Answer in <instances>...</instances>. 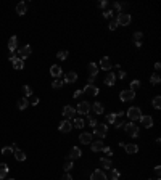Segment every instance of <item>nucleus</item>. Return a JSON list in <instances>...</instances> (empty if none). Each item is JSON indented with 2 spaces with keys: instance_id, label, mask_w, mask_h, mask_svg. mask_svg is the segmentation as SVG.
<instances>
[{
  "instance_id": "nucleus-1",
  "label": "nucleus",
  "mask_w": 161,
  "mask_h": 180,
  "mask_svg": "<svg viewBox=\"0 0 161 180\" xmlns=\"http://www.w3.org/2000/svg\"><path fill=\"white\" fill-rule=\"evenodd\" d=\"M131 15L129 13H124V11H121V13H118V18H116V23H118V26H129L131 24Z\"/></svg>"
},
{
  "instance_id": "nucleus-2",
  "label": "nucleus",
  "mask_w": 161,
  "mask_h": 180,
  "mask_svg": "<svg viewBox=\"0 0 161 180\" xmlns=\"http://www.w3.org/2000/svg\"><path fill=\"white\" fill-rule=\"evenodd\" d=\"M122 127L126 129V134H129L132 138H137V137H139V127H137L134 122H127V124H124Z\"/></svg>"
},
{
  "instance_id": "nucleus-3",
  "label": "nucleus",
  "mask_w": 161,
  "mask_h": 180,
  "mask_svg": "<svg viewBox=\"0 0 161 180\" xmlns=\"http://www.w3.org/2000/svg\"><path fill=\"white\" fill-rule=\"evenodd\" d=\"M108 134V127L107 124H97L94 127V135H97L98 138H105Z\"/></svg>"
},
{
  "instance_id": "nucleus-4",
  "label": "nucleus",
  "mask_w": 161,
  "mask_h": 180,
  "mask_svg": "<svg viewBox=\"0 0 161 180\" xmlns=\"http://www.w3.org/2000/svg\"><path fill=\"white\" fill-rule=\"evenodd\" d=\"M127 116H129V119H132V121H140V117H142V111H140V108L132 106V108L127 110Z\"/></svg>"
},
{
  "instance_id": "nucleus-5",
  "label": "nucleus",
  "mask_w": 161,
  "mask_h": 180,
  "mask_svg": "<svg viewBox=\"0 0 161 180\" xmlns=\"http://www.w3.org/2000/svg\"><path fill=\"white\" fill-rule=\"evenodd\" d=\"M119 98H121V101H132L135 98V92L132 90H121V93H119Z\"/></svg>"
},
{
  "instance_id": "nucleus-6",
  "label": "nucleus",
  "mask_w": 161,
  "mask_h": 180,
  "mask_svg": "<svg viewBox=\"0 0 161 180\" xmlns=\"http://www.w3.org/2000/svg\"><path fill=\"white\" fill-rule=\"evenodd\" d=\"M76 111L79 114H89L90 113V103H87V101H81V103L77 105Z\"/></svg>"
},
{
  "instance_id": "nucleus-7",
  "label": "nucleus",
  "mask_w": 161,
  "mask_h": 180,
  "mask_svg": "<svg viewBox=\"0 0 161 180\" xmlns=\"http://www.w3.org/2000/svg\"><path fill=\"white\" fill-rule=\"evenodd\" d=\"M58 129H60V132H63V134H69L71 132V129H73V124H71L69 121H61L60 122V125H58Z\"/></svg>"
},
{
  "instance_id": "nucleus-8",
  "label": "nucleus",
  "mask_w": 161,
  "mask_h": 180,
  "mask_svg": "<svg viewBox=\"0 0 161 180\" xmlns=\"http://www.w3.org/2000/svg\"><path fill=\"white\" fill-rule=\"evenodd\" d=\"M18 58L19 60H23V61H24L26 58H27V56H29L31 55V47L29 45H24V47H21V48H19L18 50Z\"/></svg>"
},
{
  "instance_id": "nucleus-9",
  "label": "nucleus",
  "mask_w": 161,
  "mask_h": 180,
  "mask_svg": "<svg viewBox=\"0 0 161 180\" xmlns=\"http://www.w3.org/2000/svg\"><path fill=\"white\" fill-rule=\"evenodd\" d=\"M74 114H76V110H74L73 106H64V108H63V116L66 117V121L73 119Z\"/></svg>"
},
{
  "instance_id": "nucleus-10",
  "label": "nucleus",
  "mask_w": 161,
  "mask_h": 180,
  "mask_svg": "<svg viewBox=\"0 0 161 180\" xmlns=\"http://www.w3.org/2000/svg\"><path fill=\"white\" fill-rule=\"evenodd\" d=\"M100 68L103 71H109L113 68V63H111V60L108 58V56H103V58L100 60Z\"/></svg>"
},
{
  "instance_id": "nucleus-11",
  "label": "nucleus",
  "mask_w": 161,
  "mask_h": 180,
  "mask_svg": "<svg viewBox=\"0 0 161 180\" xmlns=\"http://www.w3.org/2000/svg\"><path fill=\"white\" fill-rule=\"evenodd\" d=\"M81 154H82L81 148L74 147V148H71L69 154H68V159H69V161H73V159H79V158H81Z\"/></svg>"
},
{
  "instance_id": "nucleus-12",
  "label": "nucleus",
  "mask_w": 161,
  "mask_h": 180,
  "mask_svg": "<svg viewBox=\"0 0 161 180\" xmlns=\"http://www.w3.org/2000/svg\"><path fill=\"white\" fill-rule=\"evenodd\" d=\"M82 92L87 93V95H92V97H97V95H98V89L95 85H90V84H87V85L82 89Z\"/></svg>"
},
{
  "instance_id": "nucleus-13",
  "label": "nucleus",
  "mask_w": 161,
  "mask_h": 180,
  "mask_svg": "<svg viewBox=\"0 0 161 180\" xmlns=\"http://www.w3.org/2000/svg\"><path fill=\"white\" fill-rule=\"evenodd\" d=\"M79 142L82 145H89L92 143V134H89V132H82L79 135Z\"/></svg>"
},
{
  "instance_id": "nucleus-14",
  "label": "nucleus",
  "mask_w": 161,
  "mask_h": 180,
  "mask_svg": "<svg viewBox=\"0 0 161 180\" xmlns=\"http://www.w3.org/2000/svg\"><path fill=\"white\" fill-rule=\"evenodd\" d=\"M140 124H142L145 129H152V125H153L152 116H142V117H140Z\"/></svg>"
},
{
  "instance_id": "nucleus-15",
  "label": "nucleus",
  "mask_w": 161,
  "mask_h": 180,
  "mask_svg": "<svg viewBox=\"0 0 161 180\" xmlns=\"http://www.w3.org/2000/svg\"><path fill=\"white\" fill-rule=\"evenodd\" d=\"M87 71H89V74H90V77H97V74H98L97 63H89L87 64Z\"/></svg>"
},
{
  "instance_id": "nucleus-16",
  "label": "nucleus",
  "mask_w": 161,
  "mask_h": 180,
  "mask_svg": "<svg viewBox=\"0 0 161 180\" xmlns=\"http://www.w3.org/2000/svg\"><path fill=\"white\" fill-rule=\"evenodd\" d=\"M18 48V37L16 36H11L8 40V50L10 52H15V50Z\"/></svg>"
},
{
  "instance_id": "nucleus-17",
  "label": "nucleus",
  "mask_w": 161,
  "mask_h": 180,
  "mask_svg": "<svg viewBox=\"0 0 161 180\" xmlns=\"http://www.w3.org/2000/svg\"><path fill=\"white\" fill-rule=\"evenodd\" d=\"M77 80V74L74 73V71H69V73L64 76V84H73Z\"/></svg>"
},
{
  "instance_id": "nucleus-18",
  "label": "nucleus",
  "mask_w": 161,
  "mask_h": 180,
  "mask_svg": "<svg viewBox=\"0 0 161 180\" xmlns=\"http://www.w3.org/2000/svg\"><path fill=\"white\" fill-rule=\"evenodd\" d=\"M90 180H107V175H105V172H102L100 169H98V171H94V172H92Z\"/></svg>"
},
{
  "instance_id": "nucleus-19",
  "label": "nucleus",
  "mask_w": 161,
  "mask_h": 180,
  "mask_svg": "<svg viewBox=\"0 0 161 180\" xmlns=\"http://www.w3.org/2000/svg\"><path fill=\"white\" fill-rule=\"evenodd\" d=\"M50 74H52V77H61L63 76V71H61V68L58 66V64H53V66L50 68Z\"/></svg>"
},
{
  "instance_id": "nucleus-20",
  "label": "nucleus",
  "mask_w": 161,
  "mask_h": 180,
  "mask_svg": "<svg viewBox=\"0 0 161 180\" xmlns=\"http://www.w3.org/2000/svg\"><path fill=\"white\" fill-rule=\"evenodd\" d=\"M105 84H107V85H114L116 84V74L114 73H108L107 76H105Z\"/></svg>"
},
{
  "instance_id": "nucleus-21",
  "label": "nucleus",
  "mask_w": 161,
  "mask_h": 180,
  "mask_svg": "<svg viewBox=\"0 0 161 180\" xmlns=\"http://www.w3.org/2000/svg\"><path fill=\"white\" fill-rule=\"evenodd\" d=\"M90 110H94V113H95V114H103L105 108H103V105H102L100 101H95V103L90 106Z\"/></svg>"
},
{
  "instance_id": "nucleus-22",
  "label": "nucleus",
  "mask_w": 161,
  "mask_h": 180,
  "mask_svg": "<svg viewBox=\"0 0 161 180\" xmlns=\"http://www.w3.org/2000/svg\"><path fill=\"white\" fill-rule=\"evenodd\" d=\"M124 150H126V153H129V154H135V153L139 151V147H137L135 143H129V145H124Z\"/></svg>"
},
{
  "instance_id": "nucleus-23",
  "label": "nucleus",
  "mask_w": 161,
  "mask_h": 180,
  "mask_svg": "<svg viewBox=\"0 0 161 180\" xmlns=\"http://www.w3.org/2000/svg\"><path fill=\"white\" fill-rule=\"evenodd\" d=\"M26 10H27V6H26V3L24 2H19L18 5H16V13H18L19 16H23L26 13Z\"/></svg>"
},
{
  "instance_id": "nucleus-24",
  "label": "nucleus",
  "mask_w": 161,
  "mask_h": 180,
  "mask_svg": "<svg viewBox=\"0 0 161 180\" xmlns=\"http://www.w3.org/2000/svg\"><path fill=\"white\" fill-rule=\"evenodd\" d=\"M90 147H92V151H102V150H103V147H105V145H103V142H100V140H98V142H92V143H90Z\"/></svg>"
},
{
  "instance_id": "nucleus-25",
  "label": "nucleus",
  "mask_w": 161,
  "mask_h": 180,
  "mask_svg": "<svg viewBox=\"0 0 161 180\" xmlns=\"http://www.w3.org/2000/svg\"><path fill=\"white\" fill-rule=\"evenodd\" d=\"M6 175H8V166H6L5 162H2V164H0V180H3Z\"/></svg>"
},
{
  "instance_id": "nucleus-26",
  "label": "nucleus",
  "mask_w": 161,
  "mask_h": 180,
  "mask_svg": "<svg viewBox=\"0 0 161 180\" xmlns=\"http://www.w3.org/2000/svg\"><path fill=\"white\" fill-rule=\"evenodd\" d=\"M29 106V100L27 98H19L18 100V110H26Z\"/></svg>"
},
{
  "instance_id": "nucleus-27",
  "label": "nucleus",
  "mask_w": 161,
  "mask_h": 180,
  "mask_svg": "<svg viewBox=\"0 0 161 180\" xmlns=\"http://www.w3.org/2000/svg\"><path fill=\"white\" fill-rule=\"evenodd\" d=\"M100 166L103 169H111V161L108 158H100Z\"/></svg>"
},
{
  "instance_id": "nucleus-28",
  "label": "nucleus",
  "mask_w": 161,
  "mask_h": 180,
  "mask_svg": "<svg viewBox=\"0 0 161 180\" xmlns=\"http://www.w3.org/2000/svg\"><path fill=\"white\" fill-rule=\"evenodd\" d=\"M11 63H13V68H15V69H23V68H24V63H23V60H19V58H15Z\"/></svg>"
},
{
  "instance_id": "nucleus-29",
  "label": "nucleus",
  "mask_w": 161,
  "mask_h": 180,
  "mask_svg": "<svg viewBox=\"0 0 161 180\" xmlns=\"http://www.w3.org/2000/svg\"><path fill=\"white\" fill-rule=\"evenodd\" d=\"M160 80H161V77H160V74H158V73L152 74V77H150V82H152V85H158Z\"/></svg>"
},
{
  "instance_id": "nucleus-30",
  "label": "nucleus",
  "mask_w": 161,
  "mask_h": 180,
  "mask_svg": "<svg viewBox=\"0 0 161 180\" xmlns=\"http://www.w3.org/2000/svg\"><path fill=\"white\" fill-rule=\"evenodd\" d=\"M15 158H16V161H24V159H26V154H24L21 150H16V151H15Z\"/></svg>"
},
{
  "instance_id": "nucleus-31",
  "label": "nucleus",
  "mask_w": 161,
  "mask_h": 180,
  "mask_svg": "<svg viewBox=\"0 0 161 180\" xmlns=\"http://www.w3.org/2000/svg\"><path fill=\"white\" fill-rule=\"evenodd\" d=\"M63 85H64V80H61V79H55L53 82H52V87H53V89H61Z\"/></svg>"
},
{
  "instance_id": "nucleus-32",
  "label": "nucleus",
  "mask_w": 161,
  "mask_h": 180,
  "mask_svg": "<svg viewBox=\"0 0 161 180\" xmlns=\"http://www.w3.org/2000/svg\"><path fill=\"white\" fill-rule=\"evenodd\" d=\"M124 6H127V5H126V3H119V2L113 3V8L116 10V13H121V10L124 8Z\"/></svg>"
},
{
  "instance_id": "nucleus-33",
  "label": "nucleus",
  "mask_w": 161,
  "mask_h": 180,
  "mask_svg": "<svg viewBox=\"0 0 161 180\" xmlns=\"http://www.w3.org/2000/svg\"><path fill=\"white\" fill-rule=\"evenodd\" d=\"M139 89H140V80H132V82H131V89H129V90L135 92V90H139Z\"/></svg>"
},
{
  "instance_id": "nucleus-34",
  "label": "nucleus",
  "mask_w": 161,
  "mask_h": 180,
  "mask_svg": "<svg viewBox=\"0 0 161 180\" xmlns=\"http://www.w3.org/2000/svg\"><path fill=\"white\" fill-rule=\"evenodd\" d=\"M57 58L61 60V61L66 60V58H68V52H66V50H61V52H58V53H57Z\"/></svg>"
},
{
  "instance_id": "nucleus-35",
  "label": "nucleus",
  "mask_w": 161,
  "mask_h": 180,
  "mask_svg": "<svg viewBox=\"0 0 161 180\" xmlns=\"http://www.w3.org/2000/svg\"><path fill=\"white\" fill-rule=\"evenodd\" d=\"M63 169H64V172H69L71 169H73V161H69V159H66V162H64Z\"/></svg>"
},
{
  "instance_id": "nucleus-36",
  "label": "nucleus",
  "mask_w": 161,
  "mask_h": 180,
  "mask_svg": "<svg viewBox=\"0 0 161 180\" xmlns=\"http://www.w3.org/2000/svg\"><path fill=\"white\" fill-rule=\"evenodd\" d=\"M153 108H156V110H160V108H161V97H155V98H153Z\"/></svg>"
},
{
  "instance_id": "nucleus-37",
  "label": "nucleus",
  "mask_w": 161,
  "mask_h": 180,
  "mask_svg": "<svg viewBox=\"0 0 161 180\" xmlns=\"http://www.w3.org/2000/svg\"><path fill=\"white\" fill-rule=\"evenodd\" d=\"M74 127H76V129H82V127H84V121H82L81 117L74 119Z\"/></svg>"
},
{
  "instance_id": "nucleus-38",
  "label": "nucleus",
  "mask_w": 161,
  "mask_h": 180,
  "mask_svg": "<svg viewBox=\"0 0 161 180\" xmlns=\"http://www.w3.org/2000/svg\"><path fill=\"white\" fill-rule=\"evenodd\" d=\"M23 93H24L26 97H31V95H32V89H31L29 85H23Z\"/></svg>"
},
{
  "instance_id": "nucleus-39",
  "label": "nucleus",
  "mask_w": 161,
  "mask_h": 180,
  "mask_svg": "<svg viewBox=\"0 0 161 180\" xmlns=\"http://www.w3.org/2000/svg\"><path fill=\"white\" fill-rule=\"evenodd\" d=\"M116 119H118V117H116V114H113V113L107 116V122H108V124H114Z\"/></svg>"
},
{
  "instance_id": "nucleus-40",
  "label": "nucleus",
  "mask_w": 161,
  "mask_h": 180,
  "mask_svg": "<svg viewBox=\"0 0 161 180\" xmlns=\"http://www.w3.org/2000/svg\"><path fill=\"white\" fill-rule=\"evenodd\" d=\"M2 154H3V156H10V154H13L11 147H5V148H2Z\"/></svg>"
},
{
  "instance_id": "nucleus-41",
  "label": "nucleus",
  "mask_w": 161,
  "mask_h": 180,
  "mask_svg": "<svg viewBox=\"0 0 161 180\" xmlns=\"http://www.w3.org/2000/svg\"><path fill=\"white\" fill-rule=\"evenodd\" d=\"M142 37H143V34L140 32V31L134 32V42H142Z\"/></svg>"
},
{
  "instance_id": "nucleus-42",
  "label": "nucleus",
  "mask_w": 161,
  "mask_h": 180,
  "mask_svg": "<svg viewBox=\"0 0 161 180\" xmlns=\"http://www.w3.org/2000/svg\"><path fill=\"white\" fill-rule=\"evenodd\" d=\"M109 179H111V180H118V179H119V171L113 169V171H111V174H109Z\"/></svg>"
},
{
  "instance_id": "nucleus-43",
  "label": "nucleus",
  "mask_w": 161,
  "mask_h": 180,
  "mask_svg": "<svg viewBox=\"0 0 161 180\" xmlns=\"http://www.w3.org/2000/svg\"><path fill=\"white\" fill-rule=\"evenodd\" d=\"M102 151H103L105 154L108 156V158H111V156H113V150H111L109 147H103V150H102Z\"/></svg>"
},
{
  "instance_id": "nucleus-44",
  "label": "nucleus",
  "mask_w": 161,
  "mask_h": 180,
  "mask_svg": "<svg viewBox=\"0 0 161 180\" xmlns=\"http://www.w3.org/2000/svg\"><path fill=\"white\" fill-rule=\"evenodd\" d=\"M109 31H114L116 28H118V23H116V19H111V21H109Z\"/></svg>"
},
{
  "instance_id": "nucleus-45",
  "label": "nucleus",
  "mask_w": 161,
  "mask_h": 180,
  "mask_svg": "<svg viewBox=\"0 0 161 180\" xmlns=\"http://www.w3.org/2000/svg\"><path fill=\"white\" fill-rule=\"evenodd\" d=\"M113 125H114L116 129H119V127H122V125H124V122H122V119H116V122Z\"/></svg>"
},
{
  "instance_id": "nucleus-46",
  "label": "nucleus",
  "mask_w": 161,
  "mask_h": 180,
  "mask_svg": "<svg viewBox=\"0 0 161 180\" xmlns=\"http://www.w3.org/2000/svg\"><path fill=\"white\" fill-rule=\"evenodd\" d=\"M89 124H90V127H95L98 122H97V119H95V117H89Z\"/></svg>"
},
{
  "instance_id": "nucleus-47",
  "label": "nucleus",
  "mask_w": 161,
  "mask_h": 180,
  "mask_svg": "<svg viewBox=\"0 0 161 180\" xmlns=\"http://www.w3.org/2000/svg\"><path fill=\"white\" fill-rule=\"evenodd\" d=\"M116 79H126V71H119V74L116 76Z\"/></svg>"
},
{
  "instance_id": "nucleus-48",
  "label": "nucleus",
  "mask_w": 161,
  "mask_h": 180,
  "mask_svg": "<svg viewBox=\"0 0 161 180\" xmlns=\"http://www.w3.org/2000/svg\"><path fill=\"white\" fill-rule=\"evenodd\" d=\"M103 16H105V18H108V19H109V18L113 16V11H111V10H107V11L103 13Z\"/></svg>"
},
{
  "instance_id": "nucleus-49",
  "label": "nucleus",
  "mask_w": 161,
  "mask_h": 180,
  "mask_svg": "<svg viewBox=\"0 0 161 180\" xmlns=\"http://www.w3.org/2000/svg\"><path fill=\"white\" fill-rule=\"evenodd\" d=\"M82 93H84L82 90H76V92H74V95H73V97H74V98H81V97H82Z\"/></svg>"
},
{
  "instance_id": "nucleus-50",
  "label": "nucleus",
  "mask_w": 161,
  "mask_h": 180,
  "mask_svg": "<svg viewBox=\"0 0 161 180\" xmlns=\"http://www.w3.org/2000/svg\"><path fill=\"white\" fill-rule=\"evenodd\" d=\"M15 58H16V53H15V52H10V53H8V60H10V61H13Z\"/></svg>"
},
{
  "instance_id": "nucleus-51",
  "label": "nucleus",
  "mask_w": 161,
  "mask_h": 180,
  "mask_svg": "<svg viewBox=\"0 0 161 180\" xmlns=\"http://www.w3.org/2000/svg\"><path fill=\"white\" fill-rule=\"evenodd\" d=\"M107 5H108V2H107V0H102V2L98 3V6H100V8H107Z\"/></svg>"
},
{
  "instance_id": "nucleus-52",
  "label": "nucleus",
  "mask_w": 161,
  "mask_h": 180,
  "mask_svg": "<svg viewBox=\"0 0 161 180\" xmlns=\"http://www.w3.org/2000/svg\"><path fill=\"white\" fill-rule=\"evenodd\" d=\"M155 174H156V177H160V174H161V166H156V167H155Z\"/></svg>"
},
{
  "instance_id": "nucleus-53",
  "label": "nucleus",
  "mask_w": 161,
  "mask_h": 180,
  "mask_svg": "<svg viewBox=\"0 0 161 180\" xmlns=\"http://www.w3.org/2000/svg\"><path fill=\"white\" fill-rule=\"evenodd\" d=\"M61 180H73V177H71V175H69V174H68V172H66V174H64L63 177H61Z\"/></svg>"
},
{
  "instance_id": "nucleus-54",
  "label": "nucleus",
  "mask_w": 161,
  "mask_h": 180,
  "mask_svg": "<svg viewBox=\"0 0 161 180\" xmlns=\"http://www.w3.org/2000/svg\"><path fill=\"white\" fill-rule=\"evenodd\" d=\"M29 105H34V106H36V105H39V98H37V97H36V98H32V101H31Z\"/></svg>"
},
{
  "instance_id": "nucleus-55",
  "label": "nucleus",
  "mask_w": 161,
  "mask_h": 180,
  "mask_svg": "<svg viewBox=\"0 0 161 180\" xmlns=\"http://www.w3.org/2000/svg\"><path fill=\"white\" fill-rule=\"evenodd\" d=\"M155 69H156V71L161 69V63H155Z\"/></svg>"
},
{
  "instance_id": "nucleus-56",
  "label": "nucleus",
  "mask_w": 161,
  "mask_h": 180,
  "mask_svg": "<svg viewBox=\"0 0 161 180\" xmlns=\"http://www.w3.org/2000/svg\"><path fill=\"white\" fill-rule=\"evenodd\" d=\"M122 116H124V111H119V113L116 114V117H122Z\"/></svg>"
},
{
  "instance_id": "nucleus-57",
  "label": "nucleus",
  "mask_w": 161,
  "mask_h": 180,
  "mask_svg": "<svg viewBox=\"0 0 161 180\" xmlns=\"http://www.w3.org/2000/svg\"><path fill=\"white\" fill-rule=\"evenodd\" d=\"M11 150H13V153H15L16 150H19V148H18V145H16V143H15V145H13V147H11Z\"/></svg>"
},
{
  "instance_id": "nucleus-58",
  "label": "nucleus",
  "mask_w": 161,
  "mask_h": 180,
  "mask_svg": "<svg viewBox=\"0 0 161 180\" xmlns=\"http://www.w3.org/2000/svg\"><path fill=\"white\" fill-rule=\"evenodd\" d=\"M150 180H161L160 177H155V179H150Z\"/></svg>"
}]
</instances>
